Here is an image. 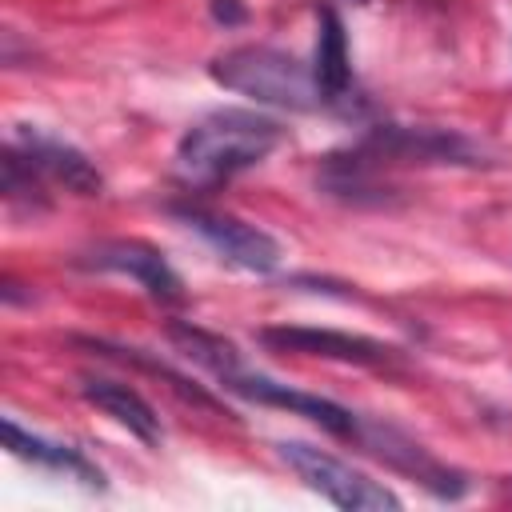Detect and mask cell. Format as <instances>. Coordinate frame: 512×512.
<instances>
[{"label": "cell", "instance_id": "14", "mask_svg": "<svg viewBox=\"0 0 512 512\" xmlns=\"http://www.w3.org/2000/svg\"><path fill=\"white\" fill-rule=\"evenodd\" d=\"M76 344H84V348H92V352H104V356H112V360H124V364H136V368H144V372H152V376H160V380H168V388L184 400V404H192V408H204V412H216V416H228V408H220V400L216 396H208L200 384H192L184 372H176V368H168L164 360H156V356H148L144 348H124V344H108V340H84V336H76Z\"/></svg>", "mask_w": 512, "mask_h": 512}, {"label": "cell", "instance_id": "2", "mask_svg": "<svg viewBox=\"0 0 512 512\" xmlns=\"http://www.w3.org/2000/svg\"><path fill=\"white\" fill-rule=\"evenodd\" d=\"M212 80L228 92L252 96L256 104L288 108V112H320L332 108L328 92L312 76L308 64H300L292 52H280L272 44H240L212 60Z\"/></svg>", "mask_w": 512, "mask_h": 512}, {"label": "cell", "instance_id": "16", "mask_svg": "<svg viewBox=\"0 0 512 512\" xmlns=\"http://www.w3.org/2000/svg\"><path fill=\"white\" fill-rule=\"evenodd\" d=\"M40 176L44 172L16 144H4V152H0V192H4L8 208H28V212L48 208V192H44Z\"/></svg>", "mask_w": 512, "mask_h": 512}, {"label": "cell", "instance_id": "1", "mask_svg": "<svg viewBox=\"0 0 512 512\" xmlns=\"http://www.w3.org/2000/svg\"><path fill=\"white\" fill-rule=\"evenodd\" d=\"M280 140L284 128L260 112H244V108L208 112L176 144V180L200 192L216 188L236 172L260 164L268 152L280 148Z\"/></svg>", "mask_w": 512, "mask_h": 512}, {"label": "cell", "instance_id": "9", "mask_svg": "<svg viewBox=\"0 0 512 512\" xmlns=\"http://www.w3.org/2000/svg\"><path fill=\"white\" fill-rule=\"evenodd\" d=\"M356 444H364L372 456H380V460H384V464H392L396 472L416 476L432 496H448V500H456V496L468 488L460 472L444 468V464H440V460H432V456H428L412 436H404V432H396V428H388V424H364V420H360Z\"/></svg>", "mask_w": 512, "mask_h": 512}, {"label": "cell", "instance_id": "4", "mask_svg": "<svg viewBox=\"0 0 512 512\" xmlns=\"http://www.w3.org/2000/svg\"><path fill=\"white\" fill-rule=\"evenodd\" d=\"M376 168L380 164H484L480 148L464 140L460 132L448 128H400V124H380L356 144Z\"/></svg>", "mask_w": 512, "mask_h": 512}, {"label": "cell", "instance_id": "8", "mask_svg": "<svg viewBox=\"0 0 512 512\" xmlns=\"http://www.w3.org/2000/svg\"><path fill=\"white\" fill-rule=\"evenodd\" d=\"M80 264L84 268H100V272L132 276L156 300H168V304H180L184 300L180 276L172 272V264L164 260V252L152 248V244H144V240H100V244H92L80 256Z\"/></svg>", "mask_w": 512, "mask_h": 512}, {"label": "cell", "instance_id": "11", "mask_svg": "<svg viewBox=\"0 0 512 512\" xmlns=\"http://www.w3.org/2000/svg\"><path fill=\"white\" fill-rule=\"evenodd\" d=\"M4 448H8L12 456H20V460H32V464L48 468V472H64V476H72V480H80V484H88V488H104V472H100L80 448L44 440V436L20 428L12 416L4 420Z\"/></svg>", "mask_w": 512, "mask_h": 512}, {"label": "cell", "instance_id": "13", "mask_svg": "<svg viewBox=\"0 0 512 512\" xmlns=\"http://www.w3.org/2000/svg\"><path fill=\"white\" fill-rule=\"evenodd\" d=\"M312 76L320 80V88L328 92L332 104L348 100L352 88V64H348V36L344 24L336 16V8H320L316 12V56H312Z\"/></svg>", "mask_w": 512, "mask_h": 512}, {"label": "cell", "instance_id": "18", "mask_svg": "<svg viewBox=\"0 0 512 512\" xmlns=\"http://www.w3.org/2000/svg\"><path fill=\"white\" fill-rule=\"evenodd\" d=\"M360 4H368V0H360Z\"/></svg>", "mask_w": 512, "mask_h": 512}, {"label": "cell", "instance_id": "6", "mask_svg": "<svg viewBox=\"0 0 512 512\" xmlns=\"http://www.w3.org/2000/svg\"><path fill=\"white\" fill-rule=\"evenodd\" d=\"M172 216H180L188 228H196L228 264H236L244 272H272L280 264L276 236H268L256 224H244L236 216L208 212V208H172Z\"/></svg>", "mask_w": 512, "mask_h": 512}, {"label": "cell", "instance_id": "5", "mask_svg": "<svg viewBox=\"0 0 512 512\" xmlns=\"http://www.w3.org/2000/svg\"><path fill=\"white\" fill-rule=\"evenodd\" d=\"M220 384H224L228 392L252 400V404L288 408L292 416H304V420L320 424L324 432H332V436H340V440H356V432H360V416L348 412L344 404L324 400V396H316V392H300V388L276 384V380H268V376H260V372H244V368H236V372L220 376Z\"/></svg>", "mask_w": 512, "mask_h": 512}, {"label": "cell", "instance_id": "17", "mask_svg": "<svg viewBox=\"0 0 512 512\" xmlns=\"http://www.w3.org/2000/svg\"><path fill=\"white\" fill-rule=\"evenodd\" d=\"M208 12H212V20H216V24H224V28H232V24H244V20H248V8H244L240 0H208Z\"/></svg>", "mask_w": 512, "mask_h": 512}, {"label": "cell", "instance_id": "3", "mask_svg": "<svg viewBox=\"0 0 512 512\" xmlns=\"http://www.w3.org/2000/svg\"><path fill=\"white\" fill-rule=\"evenodd\" d=\"M276 456L312 488L320 492L324 500H332L336 508H348V512H396L400 508V496L384 484H376L372 476H364L360 468H352L348 460L324 452V448H312L304 440H280L276 444Z\"/></svg>", "mask_w": 512, "mask_h": 512}, {"label": "cell", "instance_id": "10", "mask_svg": "<svg viewBox=\"0 0 512 512\" xmlns=\"http://www.w3.org/2000/svg\"><path fill=\"white\" fill-rule=\"evenodd\" d=\"M12 144H16V148H20V152H24L48 180L64 184L68 192H76V196H100L104 176H100L96 164H92L80 148H72L68 140L48 136V132L32 128V124H16Z\"/></svg>", "mask_w": 512, "mask_h": 512}, {"label": "cell", "instance_id": "7", "mask_svg": "<svg viewBox=\"0 0 512 512\" xmlns=\"http://www.w3.org/2000/svg\"><path fill=\"white\" fill-rule=\"evenodd\" d=\"M256 340L272 352H296V356H320V360H344V364H392L396 356V348L380 340L336 332V328H304V324L260 328Z\"/></svg>", "mask_w": 512, "mask_h": 512}, {"label": "cell", "instance_id": "15", "mask_svg": "<svg viewBox=\"0 0 512 512\" xmlns=\"http://www.w3.org/2000/svg\"><path fill=\"white\" fill-rule=\"evenodd\" d=\"M168 340H172L188 360L204 364L216 380L240 368V352H236L232 340H224V336H216V332H204V328H196V324H188V320H172V324H168Z\"/></svg>", "mask_w": 512, "mask_h": 512}, {"label": "cell", "instance_id": "12", "mask_svg": "<svg viewBox=\"0 0 512 512\" xmlns=\"http://www.w3.org/2000/svg\"><path fill=\"white\" fill-rule=\"evenodd\" d=\"M80 396L92 408H100L104 416H112L116 424H124L144 444H160V436H164L160 432V416L152 412V404L136 388H128L120 380H104V376H84L80 380Z\"/></svg>", "mask_w": 512, "mask_h": 512}]
</instances>
